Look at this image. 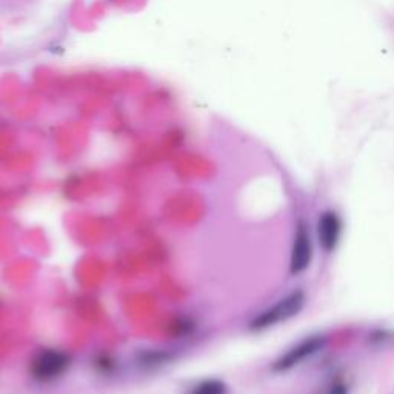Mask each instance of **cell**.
<instances>
[{
	"instance_id": "obj_1",
	"label": "cell",
	"mask_w": 394,
	"mask_h": 394,
	"mask_svg": "<svg viewBox=\"0 0 394 394\" xmlns=\"http://www.w3.org/2000/svg\"><path fill=\"white\" fill-rule=\"evenodd\" d=\"M306 302H308V297L302 288L291 290L285 296L279 297L273 305L266 306L264 311L257 313L250 322V330L265 331L285 324V322L297 318L305 310Z\"/></svg>"
},
{
	"instance_id": "obj_2",
	"label": "cell",
	"mask_w": 394,
	"mask_h": 394,
	"mask_svg": "<svg viewBox=\"0 0 394 394\" xmlns=\"http://www.w3.org/2000/svg\"><path fill=\"white\" fill-rule=\"evenodd\" d=\"M328 337L325 334H311L291 345L271 364L274 373H288L304 365L306 360L316 358L327 348Z\"/></svg>"
},
{
	"instance_id": "obj_3",
	"label": "cell",
	"mask_w": 394,
	"mask_h": 394,
	"mask_svg": "<svg viewBox=\"0 0 394 394\" xmlns=\"http://www.w3.org/2000/svg\"><path fill=\"white\" fill-rule=\"evenodd\" d=\"M314 259V240L310 225L299 219L294 225L293 239L290 248V274L301 276L310 270Z\"/></svg>"
},
{
	"instance_id": "obj_4",
	"label": "cell",
	"mask_w": 394,
	"mask_h": 394,
	"mask_svg": "<svg viewBox=\"0 0 394 394\" xmlns=\"http://www.w3.org/2000/svg\"><path fill=\"white\" fill-rule=\"evenodd\" d=\"M69 362V356L64 351L42 350L31 360L29 373L37 382H53L67 372Z\"/></svg>"
},
{
	"instance_id": "obj_5",
	"label": "cell",
	"mask_w": 394,
	"mask_h": 394,
	"mask_svg": "<svg viewBox=\"0 0 394 394\" xmlns=\"http://www.w3.org/2000/svg\"><path fill=\"white\" fill-rule=\"evenodd\" d=\"M344 236V219L336 210H324L316 220V239L325 254H333Z\"/></svg>"
},
{
	"instance_id": "obj_6",
	"label": "cell",
	"mask_w": 394,
	"mask_h": 394,
	"mask_svg": "<svg viewBox=\"0 0 394 394\" xmlns=\"http://www.w3.org/2000/svg\"><path fill=\"white\" fill-rule=\"evenodd\" d=\"M186 394H228V387L220 379H205L196 383Z\"/></svg>"
},
{
	"instance_id": "obj_7",
	"label": "cell",
	"mask_w": 394,
	"mask_h": 394,
	"mask_svg": "<svg viewBox=\"0 0 394 394\" xmlns=\"http://www.w3.org/2000/svg\"><path fill=\"white\" fill-rule=\"evenodd\" d=\"M322 394H351V387L344 377H334L333 381L327 383Z\"/></svg>"
},
{
	"instance_id": "obj_8",
	"label": "cell",
	"mask_w": 394,
	"mask_h": 394,
	"mask_svg": "<svg viewBox=\"0 0 394 394\" xmlns=\"http://www.w3.org/2000/svg\"><path fill=\"white\" fill-rule=\"evenodd\" d=\"M165 360H168V354L163 351H147L140 354V362L144 365H159L163 364Z\"/></svg>"
}]
</instances>
